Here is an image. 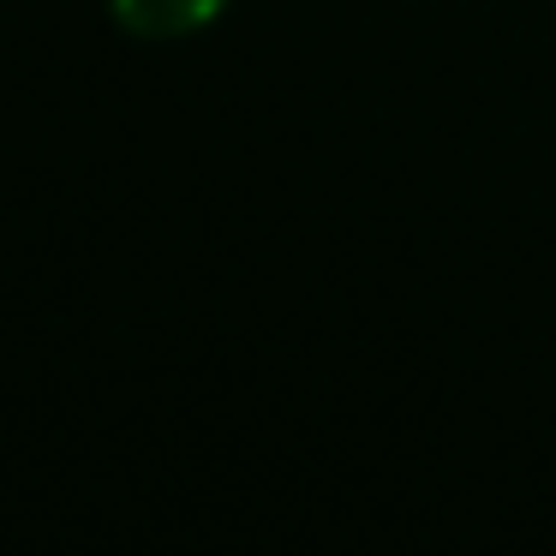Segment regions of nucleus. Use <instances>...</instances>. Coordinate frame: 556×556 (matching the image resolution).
Listing matches in <instances>:
<instances>
[{"label":"nucleus","mask_w":556,"mask_h":556,"mask_svg":"<svg viewBox=\"0 0 556 556\" xmlns=\"http://www.w3.org/2000/svg\"><path fill=\"white\" fill-rule=\"evenodd\" d=\"M233 0H109V18L138 42H180L210 30Z\"/></svg>","instance_id":"1"}]
</instances>
